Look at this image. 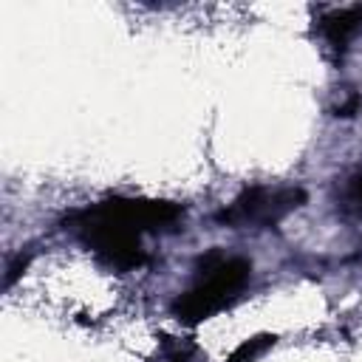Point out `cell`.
<instances>
[{
    "instance_id": "7",
    "label": "cell",
    "mask_w": 362,
    "mask_h": 362,
    "mask_svg": "<svg viewBox=\"0 0 362 362\" xmlns=\"http://www.w3.org/2000/svg\"><path fill=\"white\" fill-rule=\"evenodd\" d=\"M359 107H362V96H359V93H348V99H345V102H339L334 113H337V116H342V119H351Z\"/></svg>"
},
{
    "instance_id": "8",
    "label": "cell",
    "mask_w": 362,
    "mask_h": 362,
    "mask_svg": "<svg viewBox=\"0 0 362 362\" xmlns=\"http://www.w3.org/2000/svg\"><path fill=\"white\" fill-rule=\"evenodd\" d=\"M28 260H31L28 255H20V257H17V260H14L11 266H8V274H6V288H8V286H14V280H17V277H20L23 272H25Z\"/></svg>"
},
{
    "instance_id": "6",
    "label": "cell",
    "mask_w": 362,
    "mask_h": 362,
    "mask_svg": "<svg viewBox=\"0 0 362 362\" xmlns=\"http://www.w3.org/2000/svg\"><path fill=\"white\" fill-rule=\"evenodd\" d=\"M342 209L351 215H362V173H354L342 189Z\"/></svg>"
},
{
    "instance_id": "3",
    "label": "cell",
    "mask_w": 362,
    "mask_h": 362,
    "mask_svg": "<svg viewBox=\"0 0 362 362\" xmlns=\"http://www.w3.org/2000/svg\"><path fill=\"white\" fill-rule=\"evenodd\" d=\"M102 206L136 232L167 229V226L178 223V218L184 215V209L178 204L153 201V198H107V201H102Z\"/></svg>"
},
{
    "instance_id": "4",
    "label": "cell",
    "mask_w": 362,
    "mask_h": 362,
    "mask_svg": "<svg viewBox=\"0 0 362 362\" xmlns=\"http://www.w3.org/2000/svg\"><path fill=\"white\" fill-rule=\"evenodd\" d=\"M362 28V8L359 6H351V8H337L331 14L322 17L320 23V31L322 37L334 45V48H345Z\"/></svg>"
},
{
    "instance_id": "1",
    "label": "cell",
    "mask_w": 362,
    "mask_h": 362,
    "mask_svg": "<svg viewBox=\"0 0 362 362\" xmlns=\"http://www.w3.org/2000/svg\"><path fill=\"white\" fill-rule=\"evenodd\" d=\"M249 272H252V266L243 257H223L221 252H209L206 257L198 260L201 280L175 300V305H173L175 317L187 325L215 317L238 297V291L249 280Z\"/></svg>"
},
{
    "instance_id": "5",
    "label": "cell",
    "mask_w": 362,
    "mask_h": 362,
    "mask_svg": "<svg viewBox=\"0 0 362 362\" xmlns=\"http://www.w3.org/2000/svg\"><path fill=\"white\" fill-rule=\"evenodd\" d=\"M274 342H277L274 334H257V337H249V339H243V342L229 354L226 362H257Z\"/></svg>"
},
{
    "instance_id": "2",
    "label": "cell",
    "mask_w": 362,
    "mask_h": 362,
    "mask_svg": "<svg viewBox=\"0 0 362 362\" xmlns=\"http://www.w3.org/2000/svg\"><path fill=\"white\" fill-rule=\"evenodd\" d=\"M68 223L76 229V235L113 269L130 272V269H141L147 263V255L139 243L136 229H130L127 223H122L116 215H110L102 204L88 206L82 212H74L68 218Z\"/></svg>"
}]
</instances>
